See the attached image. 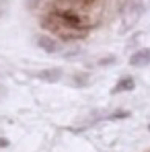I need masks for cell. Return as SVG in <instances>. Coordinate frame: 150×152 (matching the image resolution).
<instances>
[{
    "mask_svg": "<svg viewBox=\"0 0 150 152\" xmlns=\"http://www.w3.org/2000/svg\"><path fill=\"white\" fill-rule=\"evenodd\" d=\"M144 10H146L144 0H125L124 8H121V19H124V23L127 27H132L142 19Z\"/></svg>",
    "mask_w": 150,
    "mask_h": 152,
    "instance_id": "1",
    "label": "cell"
},
{
    "mask_svg": "<svg viewBox=\"0 0 150 152\" xmlns=\"http://www.w3.org/2000/svg\"><path fill=\"white\" fill-rule=\"evenodd\" d=\"M148 129H150V126H148Z\"/></svg>",
    "mask_w": 150,
    "mask_h": 152,
    "instance_id": "9",
    "label": "cell"
},
{
    "mask_svg": "<svg viewBox=\"0 0 150 152\" xmlns=\"http://www.w3.org/2000/svg\"><path fill=\"white\" fill-rule=\"evenodd\" d=\"M37 45H39L43 51H48V53H58V51L62 50V45H60L53 37H48V35L37 37Z\"/></svg>",
    "mask_w": 150,
    "mask_h": 152,
    "instance_id": "3",
    "label": "cell"
},
{
    "mask_svg": "<svg viewBox=\"0 0 150 152\" xmlns=\"http://www.w3.org/2000/svg\"><path fill=\"white\" fill-rule=\"evenodd\" d=\"M4 97H6V86H4V84L0 82V101H2Z\"/></svg>",
    "mask_w": 150,
    "mask_h": 152,
    "instance_id": "8",
    "label": "cell"
},
{
    "mask_svg": "<svg viewBox=\"0 0 150 152\" xmlns=\"http://www.w3.org/2000/svg\"><path fill=\"white\" fill-rule=\"evenodd\" d=\"M72 84H74V86H80V88L86 86V84H89V74H84V72H82V74H74Z\"/></svg>",
    "mask_w": 150,
    "mask_h": 152,
    "instance_id": "6",
    "label": "cell"
},
{
    "mask_svg": "<svg viewBox=\"0 0 150 152\" xmlns=\"http://www.w3.org/2000/svg\"><path fill=\"white\" fill-rule=\"evenodd\" d=\"M37 78L39 80H43V82H58L60 78H62V70L60 68H51V70H41V72H37Z\"/></svg>",
    "mask_w": 150,
    "mask_h": 152,
    "instance_id": "5",
    "label": "cell"
},
{
    "mask_svg": "<svg viewBox=\"0 0 150 152\" xmlns=\"http://www.w3.org/2000/svg\"><path fill=\"white\" fill-rule=\"evenodd\" d=\"M148 64H150V48L138 50L130 56V66H134V68H144Z\"/></svg>",
    "mask_w": 150,
    "mask_h": 152,
    "instance_id": "2",
    "label": "cell"
},
{
    "mask_svg": "<svg viewBox=\"0 0 150 152\" xmlns=\"http://www.w3.org/2000/svg\"><path fill=\"white\" fill-rule=\"evenodd\" d=\"M41 2H43V0H25V6L27 8H37Z\"/></svg>",
    "mask_w": 150,
    "mask_h": 152,
    "instance_id": "7",
    "label": "cell"
},
{
    "mask_svg": "<svg viewBox=\"0 0 150 152\" xmlns=\"http://www.w3.org/2000/svg\"><path fill=\"white\" fill-rule=\"evenodd\" d=\"M134 86H136V80L132 76H121L117 80V84L111 88V95H119V93H125V91H132Z\"/></svg>",
    "mask_w": 150,
    "mask_h": 152,
    "instance_id": "4",
    "label": "cell"
}]
</instances>
